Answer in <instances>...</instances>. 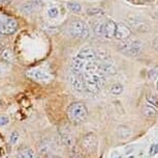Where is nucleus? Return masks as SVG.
<instances>
[{
	"label": "nucleus",
	"mask_w": 158,
	"mask_h": 158,
	"mask_svg": "<svg viewBox=\"0 0 158 158\" xmlns=\"http://www.w3.org/2000/svg\"><path fill=\"white\" fill-rule=\"evenodd\" d=\"M66 7L71 13H74V14H79V13H81V11H82V5L80 3H77V2H68L66 4Z\"/></svg>",
	"instance_id": "f3484780"
},
{
	"label": "nucleus",
	"mask_w": 158,
	"mask_h": 158,
	"mask_svg": "<svg viewBox=\"0 0 158 158\" xmlns=\"http://www.w3.org/2000/svg\"><path fill=\"white\" fill-rule=\"evenodd\" d=\"M62 142L63 144L68 148H73L74 146V139L73 138V135L69 133H62Z\"/></svg>",
	"instance_id": "4468645a"
},
{
	"label": "nucleus",
	"mask_w": 158,
	"mask_h": 158,
	"mask_svg": "<svg viewBox=\"0 0 158 158\" xmlns=\"http://www.w3.org/2000/svg\"><path fill=\"white\" fill-rule=\"evenodd\" d=\"M76 57L81 59L83 61L89 62V61H95V59H96V53H95L94 50L91 48H84L77 53Z\"/></svg>",
	"instance_id": "9d476101"
},
{
	"label": "nucleus",
	"mask_w": 158,
	"mask_h": 158,
	"mask_svg": "<svg viewBox=\"0 0 158 158\" xmlns=\"http://www.w3.org/2000/svg\"><path fill=\"white\" fill-rule=\"evenodd\" d=\"M117 134H118V138H121V139H127V138H130L131 135H132V131L129 127L127 126H119L118 127V130H117Z\"/></svg>",
	"instance_id": "f8f14e48"
},
{
	"label": "nucleus",
	"mask_w": 158,
	"mask_h": 158,
	"mask_svg": "<svg viewBox=\"0 0 158 158\" xmlns=\"http://www.w3.org/2000/svg\"><path fill=\"white\" fill-rule=\"evenodd\" d=\"M158 77V68H154V69H152L149 71L148 73V78L150 80H155L157 79Z\"/></svg>",
	"instance_id": "5701e85b"
},
{
	"label": "nucleus",
	"mask_w": 158,
	"mask_h": 158,
	"mask_svg": "<svg viewBox=\"0 0 158 158\" xmlns=\"http://www.w3.org/2000/svg\"><path fill=\"white\" fill-rule=\"evenodd\" d=\"M83 81H84L85 89H87L91 94H97L101 91L106 84L104 75L99 71L94 72H84L82 73Z\"/></svg>",
	"instance_id": "f257e3e1"
},
{
	"label": "nucleus",
	"mask_w": 158,
	"mask_h": 158,
	"mask_svg": "<svg viewBox=\"0 0 158 158\" xmlns=\"http://www.w3.org/2000/svg\"><path fill=\"white\" fill-rule=\"evenodd\" d=\"M10 123V118L7 115H0V127H4Z\"/></svg>",
	"instance_id": "393cba45"
},
{
	"label": "nucleus",
	"mask_w": 158,
	"mask_h": 158,
	"mask_svg": "<svg viewBox=\"0 0 158 158\" xmlns=\"http://www.w3.org/2000/svg\"><path fill=\"white\" fill-rule=\"evenodd\" d=\"M157 92H158V81H157Z\"/></svg>",
	"instance_id": "f704fd0d"
},
{
	"label": "nucleus",
	"mask_w": 158,
	"mask_h": 158,
	"mask_svg": "<svg viewBox=\"0 0 158 158\" xmlns=\"http://www.w3.org/2000/svg\"><path fill=\"white\" fill-rule=\"evenodd\" d=\"M29 78L35 80V81H50L52 79V75L50 73H48L47 71H44L43 69H40V68H33V69H30L27 71L26 73Z\"/></svg>",
	"instance_id": "0eeeda50"
},
{
	"label": "nucleus",
	"mask_w": 158,
	"mask_h": 158,
	"mask_svg": "<svg viewBox=\"0 0 158 158\" xmlns=\"http://www.w3.org/2000/svg\"><path fill=\"white\" fill-rule=\"evenodd\" d=\"M158 114V108H156L154 105H152L150 103H146L143 106V115L147 118H153Z\"/></svg>",
	"instance_id": "9b49d317"
},
{
	"label": "nucleus",
	"mask_w": 158,
	"mask_h": 158,
	"mask_svg": "<svg viewBox=\"0 0 158 158\" xmlns=\"http://www.w3.org/2000/svg\"><path fill=\"white\" fill-rule=\"evenodd\" d=\"M67 118L73 124H81L87 119L88 109L85 106V104L81 102L73 103L67 108Z\"/></svg>",
	"instance_id": "f03ea898"
},
{
	"label": "nucleus",
	"mask_w": 158,
	"mask_h": 158,
	"mask_svg": "<svg viewBox=\"0 0 158 158\" xmlns=\"http://www.w3.org/2000/svg\"><path fill=\"white\" fill-rule=\"evenodd\" d=\"M143 48H144V43L141 40H133L131 38L121 41V43L118 45L119 51L126 56H138L141 54Z\"/></svg>",
	"instance_id": "7ed1b4c3"
},
{
	"label": "nucleus",
	"mask_w": 158,
	"mask_h": 158,
	"mask_svg": "<svg viewBox=\"0 0 158 158\" xmlns=\"http://www.w3.org/2000/svg\"><path fill=\"white\" fill-rule=\"evenodd\" d=\"M129 158H133V157H132V156H131V157H129Z\"/></svg>",
	"instance_id": "4c0bfd02"
},
{
	"label": "nucleus",
	"mask_w": 158,
	"mask_h": 158,
	"mask_svg": "<svg viewBox=\"0 0 158 158\" xmlns=\"http://www.w3.org/2000/svg\"><path fill=\"white\" fill-rule=\"evenodd\" d=\"M89 11H93V13H91L89 15H102V14H104L103 11L99 10V8H92V10H89Z\"/></svg>",
	"instance_id": "c85d7f7f"
},
{
	"label": "nucleus",
	"mask_w": 158,
	"mask_h": 158,
	"mask_svg": "<svg viewBox=\"0 0 158 158\" xmlns=\"http://www.w3.org/2000/svg\"><path fill=\"white\" fill-rule=\"evenodd\" d=\"M11 0H0V5H5V4H8Z\"/></svg>",
	"instance_id": "7c9ffc66"
},
{
	"label": "nucleus",
	"mask_w": 158,
	"mask_h": 158,
	"mask_svg": "<svg viewBox=\"0 0 158 158\" xmlns=\"http://www.w3.org/2000/svg\"><path fill=\"white\" fill-rule=\"evenodd\" d=\"M153 48L158 52V37H156L153 41Z\"/></svg>",
	"instance_id": "c756f323"
},
{
	"label": "nucleus",
	"mask_w": 158,
	"mask_h": 158,
	"mask_svg": "<svg viewBox=\"0 0 158 158\" xmlns=\"http://www.w3.org/2000/svg\"><path fill=\"white\" fill-rule=\"evenodd\" d=\"M128 2H130L131 4H135V5H145L148 4L152 2L153 0H127Z\"/></svg>",
	"instance_id": "412c9836"
},
{
	"label": "nucleus",
	"mask_w": 158,
	"mask_h": 158,
	"mask_svg": "<svg viewBox=\"0 0 158 158\" xmlns=\"http://www.w3.org/2000/svg\"><path fill=\"white\" fill-rule=\"evenodd\" d=\"M7 16H4V15H0V37H3V29H4V23L5 20H6Z\"/></svg>",
	"instance_id": "b1692460"
},
{
	"label": "nucleus",
	"mask_w": 158,
	"mask_h": 158,
	"mask_svg": "<svg viewBox=\"0 0 158 158\" xmlns=\"http://www.w3.org/2000/svg\"><path fill=\"white\" fill-rule=\"evenodd\" d=\"M117 158H122V156H118Z\"/></svg>",
	"instance_id": "c9c22d12"
},
{
	"label": "nucleus",
	"mask_w": 158,
	"mask_h": 158,
	"mask_svg": "<svg viewBox=\"0 0 158 158\" xmlns=\"http://www.w3.org/2000/svg\"><path fill=\"white\" fill-rule=\"evenodd\" d=\"M68 32L73 38H86L89 35V27L84 21L76 20L73 21L68 26Z\"/></svg>",
	"instance_id": "20e7f679"
},
{
	"label": "nucleus",
	"mask_w": 158,
	"mask_h": 158,
	"mask_svg": "<svg viewBox=\"0 0 158 158\" xmlns=\"http://www.w3.org/2000/svg\"><path fill=\"white\" fill-rule=\"evenodd\" d=\"M59 15H60V11L57 7H51L48 10V16L51 19H56V18L59 17Z\"/></svg>",
	"instance_id": "a211bd4d"
},
{
	"label": "nucleus",
	"mask_w": 158,
	"mask_h": 158,
	"mask_svg": "<svg viewBox=\"0 0 158 158\" xmlns=\"http://www.w3.org/2000/svg\"><path fill=\"white\" fill-rule=\"evenodd\" d=\"M71 158H84L83 156H81V155H79V154H77V153H74L71 155Z\"/></svg>",
	"instance_id": "2f4dec72"
},
{
	"label": "nucleus",
	"mask_w": 158,
	"mask_h": 158,
	"mask_svg": "<svg viewBox=\"0 0 158 158\" xmlns=\"http://www.w3.org/2000/svg\"><path fill=\"white\" fill-rule=\"evenodd\" d=\"M131 37V29L128 25L124 23H117L116 24V31L114 38H116L119 41H125L128 40Z\"/></svg>",
	"instance_id": "1a4fd4ad"
},
{
	"label": "nucleus",
	"mask_w": 158,
	"mask_h": 158,
	"mask_svg": "<svg viewBox=\"0 0 158 158\" xmlns=\"http://www.w3.org/2000/svg\"><path fill=\"white\" fill-rule=\"evenodd\" d=\"M116 24L113 20H108L106 22H101L95 26V32L97 35L106 38H114L115 31H116Z\"/></svg>",
	"instance_id": "39448f33"
},
{
	"label": "nucleus",
	"mask_w": 158,
	"mask_h": 158,
	"mask_svg": "<svg viewBox=\"0 0 158 158\" xmlns=\"http://www.w3.org/2000/svg\"><path fill=\"white\" fill-rule=\"evenodd\" d=\"M2 107H3V104H2V101L0 100V110L2 109Z\"/></svg>",
	"instance_id": "72a5a7b5"
},
{
	"label": "nucleus",
	"mask_w": 158,
	"mask_h": 158,
	"mask_svg": "<svg viewBox=\"0 0 158 158\" xmlns=\"http://www.w3.org/2000/svg\"><path fill=\"white\" fill-rule=\"evenodd\" d=\"M18 158H36V154L31 148H24L19 152Z\"/></svg>",
	"instance_id": "ddd939ff"
},
{
	"label": "nucleus",
	"mask_w": 158,
	"mask_h": 158,
	"mask_svg": "<svg viewBox=\"0 0 158 158\" xmlns=\"http://www.w3.org/2000/svg\"><path fill=\"white\" fill-rule=\"evenodd\" d=\"M35 5L32 3L31 1H29V2H26V3H24L22 7H21V11H23L24 14H26V15H29V14H32L34 11L35 10Z\"/></svg>",
	"instance_id": "2eb2a0df"
},
{
	"label": "nucleus",
	"mask_w": 158,
	"mask_h": 158,
	"mask_svg": "<svg viewBox=\"0 0 158 158\" xmlns=\"http://www.w3.org/2000/svg\"><path fill=\"white\" fill-rule=\"evenodd\" d=\"M69 83L74 91L79 92V93H83L85 91L84 81H83L82 74L76 73L73 71H70L69 74Z\"/></svg>",
	"instance_id": "6e6552de"
},
{
	"label": "nucleus",
	"mask_w": 158,
	"mask_h": 158,
	"mask_svg": "<svg viewBox=\"0 0 158 158\" xmlns=\"http://www.w3.org/2000/svg\"><path fill=\"white\" fill-rule=\"evenodd\" d=\"M20 134L18 131H13V133L10 134V145H15L16 142L19 141Z\"/></svg>",
	"instance_id": "4be33fe9"
},
{
	"label": "nucleus",
	"mask_w": 158,
	"mask_h": 158,
	"mask_svg": "<svg viewBox=\"0 0 158 158\" xmlns=\"http://www.w3.org/2000/svg\"><path fill=\"white\" fill-rule=\"evenodd\" d=\"M157 17H158V11H157Z\"/></svg>",
	"instance_id": "e433bc0d"
},
{
	"label": "nucleus",
	"mask_w": 158,
	"mask_h": 158,
	"mask_svg": "<svg viewBox=\"0 0 158 158\" xmlns=\"http://www.w3.org/2000/svg\"><path fill=\"white\" fill-rule=\"evenodd\" d=\"M49 158H60V157H58V156H54V155H50Z\"/></svg>",
	"instance_id": "473e14b6"
},
{
	"label": "nucleus",
	"mask_w": 158,
	"mask_h": 158,
	"mask_svg": "<svg viewBox=\"0 0 158 158\" xmlns=\"http://www.w3.org/2000/svg\"><path fill=\"white\" fill-rule=\"evenodd\" d=\"M147 102L154 105L156 108H158V98L156 96H154V95H149V96H147Z\"/></svg>",
	"instance_id": "aec40b11"
},
{
	"label": "nucleus",
	"mask_w": 158,
	"mask_h": 158,
	"mask_svg": "<svg viewBox=\"0 0 158 158\" xmlns=\"http://www.w3.org/2000/svg\"><path fill=\"white\" fill-rule=\"evenodd\" d=\"M158 153V144L153 145L150 149V155H155Z\"/></svg>",
	"instance_id": "cd10ccee"
},
{
	"label": "nucleus",
	"mask_w": 158,
	"mask_h": 158,
	"mask_svg": "<svg viewBox=\"0 0 158 158\" xmlns=\"http://www.w3.org/2000/svg\"><path fill=\"white\" fill-rule=\"evenodd\" d=\"M2 57L4 58V61H11V59H13V53H11L10 50H4L3 51V54H2Z\"/></svg>",
	"instance_id": "a878e982"
},
{
	"label": "nucleus",
	"mask_w": 158,
	"mask_h": 158,
	"mask_svg": "<svg viewBox=\"0 0 158 158\" xmlns=\"http://www.w3.org/2000/svg\"><path fill=\"white\" fill-rule=\"evenodd\" d=\"M110 93L114 95V96H119V95L123 93V85L120 84V83H114L110 88Z\"/></svg>",
	"instance_id": "dca6fc26"
},
{
	"label": "nucleus",
	"mask_w": 158,
	"mask_h": 158,
	"mask_svg": "<svg viewBox=\"0 0 158 158\" xmlns=\"http://www.w3.org/2000/svg\"><path fill=\"white\" fill-rule=\"evenodd\" d=\"M8 70H10V68L6 64H0V76H3Z\"/></svg>",
	"instance_id": "bb28decb"
},
{
	"label": "nucleus",
	"mask_w": 158,
	"mask_h": 158,
	"mask_svg": "<svg viewBox=\"0 0 158 158\" xmlns=\"http://www.w3.org/2000/svg\"><path fill=\"white\" fill-rule=\"evenodd\" d=\"M38 149H40V152L41 154H47L50 150V144L48 142H40V146H38Z\"/></svg>",
	"instance_id": "6ab92c4d"
},
{
	"label": "nucleus",
	"mask_w": 158,
	"mask_h": 158,
	"mask_svg": "<svg viewBox=\"0 0 158 158\" xmlns=\"http://www.w3.org/2000/svg\"><path fill=\"white\" fill-rule=\"evenodd\" d=\"M81 147L88 153H94L97 148V138L93 132L87 133L83 136L81 141Z\"/></svg>",
	"instance_id": "423d86ee"
}]
</instances>
